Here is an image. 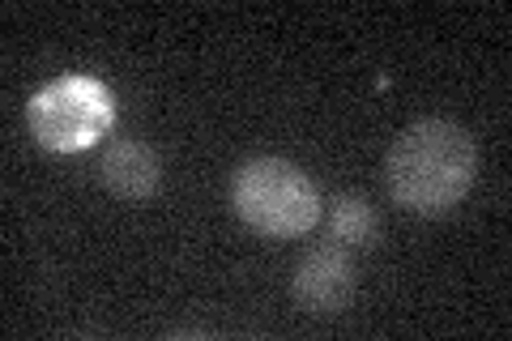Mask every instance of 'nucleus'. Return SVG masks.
<instances>
[{
    "mask_svg": "<svg viewBox=\"0 0 512 341\" xmlns=\"http://www.w3.org/2000/svg\"><path fill=\"white\" fill-rule=\"evenodd\" d=\"M231 209L265 239L308 235L325 214L316 180L286 158H248L231 175Z\"/></svg>",
    "mask_w": 512,
    "mask_h": 341,
    "instance_id": "f03ea898",
    "label": "nucleus"
},
{
    "mask_svg": "<svg viewBox=\"0 0 512 341\" xmlns=\"http://www.w3.org/2000/svg\"><path fill=\"white\" fill-rule=\"evenodd\" d=\"M325 218H329L333 243H342V248H372L380 235L376 209L367 197H359V192H333L325 205Z\"/></svg>",
    "mask_w": 512,
    "mask_h": 341,
    "instance_id": "423d86ee",
    "label": "nucleus"
},
{
    "mask_svg": "<svg viewBox=\"0 0 512 341\" xmlns=\"http://www.w3.org/2000/svg\"><path fill=\"white\" fill-rule=\"evenodd\" d=\"M99 180L120 201H150L163 188V158L146 141L116 137L99 158Z\"/></svg>",
    "mask_w": 512,
    "mask_h": 341,
    "instance_id": "39448f33",
    "label": "nucleus"
},
{
    "mask_svg": "<svg viewBox=\"0 0 512 341\" xmlns=\"http://www.w3.org/2000/svg\"><path fill=\"white\" fill-rule=\"evenodd\" d=\"M355 286V256L342 243H316L312 252H303V261L291 273V295L312 316H338L355 299Z\"/></svg>",
    "mask_w": 512,
    "mask_h": 341,
    "instance_id": "20e7f679",
    "label": "nucleus"
},
{
    "mask_svg": "<svg viewBox=\"0 0 512 341\" xmlns=\"http://www.w3.org/2000/svg\"><path fill=\"white\" fill-rule=\"evenodd\" d=\"M478 180V145L457 120H414L384 154V188L414 218H444Z\"/></svg>",
    "mask_w": 512,
    "mask_h": 341,
    "instance_id": "f257e3e1",
    "label": "nucleus"
},
{
    "mask_svg": "<svg viewBox=\"0 0 512 341\" xmlns=\"http://www.w3.org/2000/svg\"><path fill=\"white\" fill-rule=\"evenodd\" d=\"M26 124L43 150L52 154H77L99 145L111 124H116V99L99 77L90 73H64L35 90L26 103Z\"/></svg>",
    "mask_w": 512,
    "mask_h": 341,
    "instance_id": "7ed1b4c3",
    "label": "nucleus"
}]
</instances>
